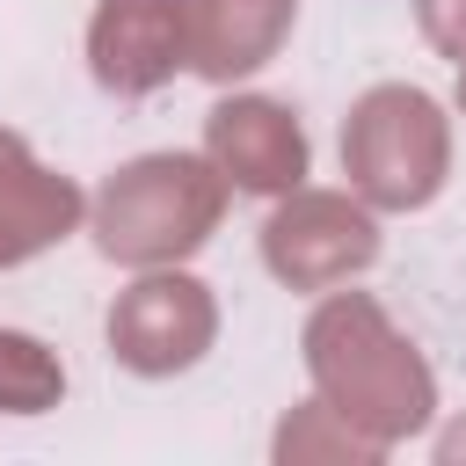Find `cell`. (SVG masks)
<instances>
[]
</instances>
